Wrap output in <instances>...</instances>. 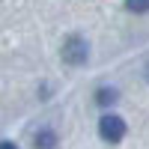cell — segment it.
I'll use <instances>...</instances> for the list:
<instances>
[{"label":"cell","instance_id":"4","mask_svg":"<svg viewBox=\"0 0 149 149\" xmlns=\"http://www.w3.org/2000/svg\"><path fill=\"white\" fill-rule=\"evenodd\" d=\"M95 98H98V104H102V107H110V104L116 102V90H110V86H102Z\"/></svg>","mask_w":149,"mask_h":149},{"label":"cell","instance_id":"6","mask_svg":"<svg viewBox=\"0 0 149 149\" xmlns=\"http://www.w3.org/2000/svg\"><path fill=\"white\" fill-rule=\"evenodd\" d=\"M0 149H18L15 143H9V140H3V143H0Z\"/></svg>","mask_w":149,"mask_h":149},{"label":"cell","instance_id":"3","mask_svg":"<svg viewBox=\"0 0 149 149\" xmlns=\"http://www.w3.org/2000/svg\"><path fill=\"white\" fill-rule=\"evenodd\" d=\"M33 143H36V149H54V146H57V137H54V131H48V128H45V131L36 134V140H33Z\"/></svg>","mask_w":149,"mask_h":149},{"label":"cell","instance_id":"5","mask_svg":"<svg viewBox=\"0 0 149 149\" xmlns=\"http://www.w3.org/2000/svg\"><path fill=\"white\" fill-rule=\"evenodd\" d=\"M125 9L134 15H143V12H149V0H125Z\"/></svg>","mask_w":149,"mask_h":149},{"label":"cell","instance_id":"1","mask_svg":"<svg viewBox=\"0 0 149 149\" xmlns=\"http://www.w3.org/2000/svg\"><path fill=\"white\" fill-rule=\"evenodd\" d=\"M86 54H90V48H86V42L81 39V36H69V39L63 42V60L72 66H81L86 63Z\"/></svg>","mask_w":149,"mask_h":149},{"label":"cell","instance_id":"2","mask_svg":"<svg viewBox=\"0 0 149 149\" xmlns=\"http://www.w3.org/2000/svg\"><path fill=\"white\" fill-rule=\"evenodd\" d=\"M98 131H102V137L107 143H116V140L125 137V122H122L116 113H107V116H102V122H98Z\"/></svg>","mask_w":149,"mask_h":149}]
</instances>
